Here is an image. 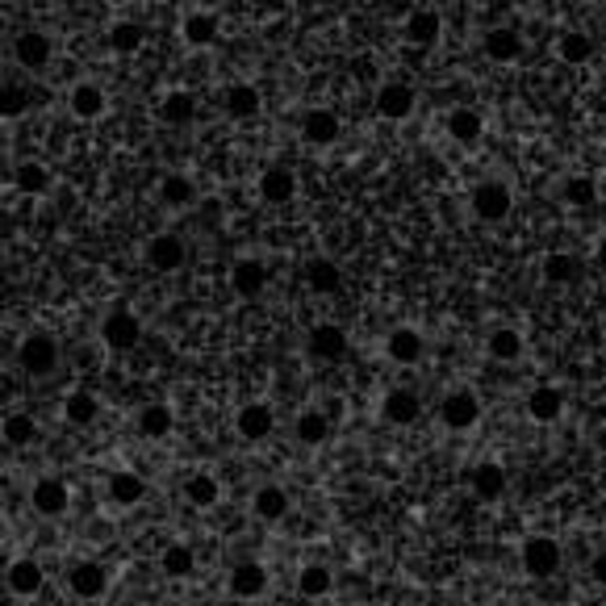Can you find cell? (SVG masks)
Instances as JSON below:
<instances>
[{"label":"cell","mask_w":606,"mask_h":606,"mask_svg":"<svg viewBox=\"0 0 606 606\" xmlns=\"http://www.w3.org/2000/svg\"><path fill=\"white\" fill-rule=\"evenodd\" d=\"M17 364L30 372V377H51L59 368V343L51 331H30L17 343Z\"/></svg>","instance_id":"obj_1"},{"label":"cell","mask_w":606,"mask_h":606,"mask_svg":"<svg viewBox=\"0 0 606 606\" xmlns=\"http://www.w3.org/2000/svg\"><path fill=\"white\" fill-rule=\"evenodd\" d=\"M519 561H523L527 577H552L556 569H561L565 552H561V544H556L552 535H527V540L519 544Z\"/></svg>","instance_id":"obj_2"},{"label":"cell","mask_w":606,"mask_h":606,"mask_svg":"<svg viewBox=\"0 0 606 606\" xmlns=\"http://www.w3.org/2000/svg\"><path fill=\"white\" fill-rule=\"evenodd\" d=\"M439 423H444L448 431H473L481 423V402L473 389H452L444 393V402H439Z\"/></svg>","instance_id":"obj_3"},{"label":"cell","mask_w":606,"mask_h":606,"mask_svg":"<svg viewBox=\"0 0 606 606\" xmlns=\"http://www.w3.org/2000/svg\"><path fill=\"white\" fill-rule=\"evenodd\" d=\"M469 205H473V214L481 222H502L510 209H515V197H510V189L502 180H481L477 189L469 193Z\"/></svg>","instance_id":"obj_4"},{"label":"cell","mask_w":606,"mask_h":606,"mask_svg":"<svg viewBox=\"0 0 606 606\" xmlns=\"http://www.w3.org/2000/svg\"><path fill=\"white\" fill-rule=\"evenodd\" d=\"M30 506L42 519H63L67 506H72V489H67L59 477H38L30 485Z\"/></svg>","instance_id":"obj_5"},{"label":"cell","mask_w":606,"mask_h":606,"mask_svg":"<svg viewBox=\"0 0 606 606\" xmlns=\"http://www.w3.org/2000/svg\"><path fill=\"white\" fill-rule=\"evenodd\" d=\"M268 565L264 561H239L235 569H230L226 577V590L230 598H239V602H251V598H264L268 594Z\"/></svg>","instance_id":"obj_6"},{"label":"cell","mask_w":606,"mask_h":606,"mask_svg":"<svg viewBox=\"0 0 606 606\" xmlns=\"http://www.w3.org/2000/svg\"><path fill=\"white\" fill-rule=\"evenodd\" d=\"M67 590L84 602H97L109 590V569L101 561H76L67 565Z\"/></svg>","instance_id":"obj_7"},{"label":"cell","mask_w":606,"mask_h":606,"mask_svg":"<svg viewBox=\"0 0 606 606\" xmlns=\"http://www.w3.org/2000/svg\"><path fill=\"white\" fill-rule=\"evenodd\" d=\"M143 339V322L130 310H109V318L101 322V343L113 347V352H130Z\"/></svg>","instance_id":"obj_8"},{"label":"cell","mask_w":606,"mask_h":606,"mask_svg":"<svg viewBox=\"0 0 606 606\" xmlns=\"http://www.w3.org/2000/svg\"><path fill=\"white\" fill-rule=\"evenodd\" d=\"M481 51H485V59H489V63L510 67V63H519V59H523L527 42H523V34H519L515 26H494V30H485Z\"/></svg>","instance_id":"obj_9"},{"label":"cell","mask_w":606,"mask_h":606,"mask_svg":"<svg viewBox=\"0 0 606 606\" xmlns=\"http://www.w3.org/2000/svg\"><path fill=\"white\" fill-rule=\"evenodd\" d=\"M385 356H389L393 364H402V368L418 364V360L427 356L423 331H418V326H393V331L385 335Z\"/></svg>","instance_id":"obj_10"},{"label":"cell","mask_w":606,"mask_h":606,"mask_svg":"<svg viewBox=\"0 0 606 606\" xmlns=\"http://www.w3.org/2000/svg\"><path fill=\"white\" fill-rule=\"evenodd\" d=\"M414 105H418L414 88L402 80H385L377 88V118H385V122H406L414 113Z\"/></svg>","instance_id":"obj_11"},{"label":"cell","mask_w":606,"mask_h":606,"mask_svg":"<svg viewBox=\"0 0 606 606\" xmlns=\"http://www.w3.org/2000/svg\"><path fill=\"white\" fill-rule=\"evenodd\" d=\"M523 410H527V418H531V423H540V427H552L556 418L565 414V389H561V385H535V389L527 393Z\"/></svg>","instance_id":"obj_12"},{"label":"cell","mask_w":606,"mask_h":606,"mask_svg":"<svg viewBox=\"0 0 606 606\" xmlns=\"http://www.w3.org/2000/svg\"><path fill=\"white\" fill-rule=\"evenodd\" d=\"M51 55H55L51 34H42V30H21V34L13 38V59H17L21 67H30V72H42V67L51 63Z\"/></svg>","instance_id":"obj_13"},{"label":"cell","mask_w":606,"mask_h":606,"mask_svg":"<svg viewBox=\"0 0 606 606\" xmlns=\"http://www.w3.org/2000/svg\"><path fill=\"white\" fill-rule=\"evenodd\" d=\"M289 510H293V498H289L285 485H260L251 494V515L260 523H281Z\"/></svg>","instance_id":"obj_14"},{"label":"cell","mask_w":606,"mask_h":606,"mask_svg":"<svg viewBox=\"0 0 606 606\" xmlns=\"http://www.w3.org/2000/svg\"><path fill=\"white\" fill-rule=\"evenodd\" d=\"M276 427V414L268 402H247L239 414H235V431L247 439V444H260V439H268Z\"/></svg>","instance_id":"obj_15"},{"label":"cell","mask_w":606,"mask_h":606,"mask_svg":"<svg viewBox=\"0 0 606 606\" xmlns=\"http://www.w3.org/2000/svg\"><path fill=\"white\" fill-rule=\"evenodd\" d=\"M67 109H72V118H80V122H97L109 109V97H105L101 84L84 80V84H76L72 92H67Z\"/></svg>","instance_id":"obj_16"},{"label":"cell","mask_w":606,"mask_h":606,"mask_svg":"<svg viewBox=\"0 0 606 606\" xmlns=\"http://www.w3.org/2000/svg\"><path fill=\"white\" fill-rule=\"evenodd\" d=\"M310 356L314 360H326V364H335L347 356V335H343V326L335 322H318L310 326Z\"/></svg>","instance_id":"obj_17"},{"label":"cell","mask_w":606,"mask_h":606,"mask_svg":"<svg viewBox=\"0 0 606 606\" xmlns=\"http://www.w3.org/2000/svg\"><path fill=\"white\" fill-rule=\"evenodd\" d=\"M230 289H235L239 297H260L268 289V268L264 260H255V255H243V260H235V268H230Z\"/></svg>","instance_id":"obj_18"},{"label":"cell","mask_w":606,"mask_h":606,"mask_svg":"<svg viewBox=\"0 0 606 606\" xmlns=\"http://www.w3.org/2000/svg\"><path fill=\"white\" fill-rule=\"evenodd\" d=\"M184 260H189V247H184L180 235H155L147 243V264L155 272H176V268H184Z\"/></svg>","instance_id":"obj_19"},{"label":"cell","mask_w":606,"mask_h":606,"mask_svg":"<svg viewBox=\"0 0 606 606\" xmlns=\"http://www.w3.org/2000/svg\"><path fill=\"white\" fill-rule=\"evenodd\" d=\"M381 414L393 427H410V423H418V414H423V398L410 389H389L381 398Z\"/></svg>","instance_id":"obj_20"},{"label":"cell","mask_w":606,"mask_h":606,"mask_svg":"<svg viewBox=\"0 0 606 606\" xmlns=\"http://www.w3.org/2000/svg\"><path fill=\"white\" fill-rule=\"evenodd\" d=\"M222 109H226L230 122H251L255 113L264 109V97H260V88H255V84H230L226 97H222Z\"/></svg>","instance_id":"obj_21"},{"label":"cell","mask_w":606,"mask_h":606,"mask_svg":"<svg viewBox=\"0 0 606 606\" xmlns=\"http://www.w3.org/2000/svg\"><path fill=\"white\" fill-rule=\"evenodd\" d=\"M406 42L410 46H418V51H427V46H435L439 42V34H444V17H439L435 9H414L410 17H406Z\"/></svg>","instance_id":"obj_22"},{"label":"cell","mask_w":606,"mask_h":606,"mask_svg":"<svg viewBox=\"0 0 606 606\" xmlns=\"http://www.w3.org/2000/svg\"><path fill=\"white\" fill-rule=\"evenodd\" d=\"M260 197L268 205H285L297 197V176L285 168V163H272V168L260 172Z\"/></svg>","instance_id":"obj_23"},{"label":"cell","mask_w":606,"mask_h":606,"mask_svg":"<svg viewBox=\"0 0 606 606\" xmlns=\"http://www.w3.org/2000/svg\"><path fill=\"white\" fill-rule=\"evenodd\" d=\"M339 118L331 109H310L306 118H301V138H306L310 147H331V143H339Z\"/></svg>","instance_id":"obj_24"},{"label":"cell","mask_w":606,"mask_h":606,"mask_svg":"<svg viewBox=\"0 0 606 606\" xmlns=\"http://www.w3.org/2000/svg\"><path fill=\"white\" fill-rule=\"evenodd\" d=\"M5 586H9V594H17V598H34V594L42 590V565L30 561V556L9 561V565H5Z\"/></svg>","instance_id":"obj_25"},{"label":"cell","mask_w":606,"mask_h":606,"mask_svg":"<svg viewBox=\"0 0 606 606\" xmlns=\"http://www.w3.org/2000/svg\"><path fill=\"white\" fill-rule=\"evenodd\" d=\"M180 38L189 42L193 51H201V46H214V38H218V13H209V9L184 13V21H180Z\"/></svg>","instance_id":"obj_26"},{"label":"cell","mask_w":606,"mask_h":606,"mask_svg":"<svg viewBox=\"0 0 606 606\" xmlns=\"http://www.w3.org/2000/svg\"><path fill=\"white\" fill-rule=\"evenodd\" d=\"M193 118H197V97L189 88L163 92V101H159V122L163 126H189Z\"/></svg>","instance_id":"obj_27"},{"label":"cell","mask_w":606,"mask_h":606,"mask_svg":"<svg viewBox=\"0 0 606 606\" xmlns=\"http://www.w3.org/2000/svg\"><path fill=\"white\" fill-rule=\"evenodd\" d=\"M469 485H473L477 502H498L506 494V469L498 460H481L473 469V477H469Z\"/></svg>","instance_id":"obj_28"},{"label":"cell","mask_w":606,"mask_h":606,"mask_svg":"<svg viewBox=\"0 0 606 606\" xmlns=\"http://www.w3.org/2000/svg\"><path fill=\"white\" fill-rule=\"evenodd\" d=\"M448 134H452V143L473 147L477 138L485 134V118H481V109H473V105H456V109L448 113Z\"/></svg>","instance_id":"obj_29"},{"label":"cell","mask_w":606,"mask_h":606,"mask_svg":"<svg viewBox=\"0 0 606 606\" xmlns=\"http://www.w3.org/2000/svg\"><path fill=\"white\" fill-rule=\"evenodd\" d=\"M105 494H109V502H113V506H138V502L147 498V481L138 477V473H130V469L109 473Z\"/></svg>","instance_id":"obj_30"},{"label":"cell","mask_w":606,"mask_h":606,"mask_svg":"<svg viewBox=\"0 0 606 606\" xmlns=\"http://www.w3.org/2000/svg\"><path fill=\"white\" fill-rule=\"evenodd\" d=\"M306 285H310V293H318V297H331V293L343 289V268H339L335 260H326V255H318V260L306 264Z\"/></svg>","instance_id":"obj_31"},{"label":"cell","mask_w":606,"mask_h":606,"mask_svg":"<svg viewBox=\"0 0 606 606\" xmlns=\"http://www.w3.org/2000/svg\"><path fill=\"white\" fill-rule=\"evenodd\" d=\"M159 573L172 581H189L197 573V552L189 544H168L159 552Z\"/></svg>","instance_id":"obj_32"},{"label":"cell","mask_w":606,"mask_h":606,"mask_svg":"<svg viewBox=\"0 0 606 606\" xmlns=\"http://www.w3.org/2000/svg\"><path fill=\"white\" fill-rule=\"evenodd\" d=\"M485 352L498 364H515V360H523V335L515 331V326H498V331H489Z\"/></svg>","instance_id":"obj_33"},{"label":"cell","mask_w":606,"mask_h":606,"mask_svg":"<svg viewBox=\"0 0 606 606\" xmlns=\"http://www.w3.org/2000/svg\"><path fill=\"white\" fill-rule=\"evenodd\" d=\"M63 418L72 427H92L101 418V398L97 393H88V389H76V393H67V402H63Z\"/></svg>","instance_id":"obj_34"},{"label":"cell","mask_w":606,"mask_h":606,"mask_svg":"<svg viewBox=\"0 0 606 606\" xmlns=\"http://www.w3.org/2000/svg\"><path fill=\"white\" fill-rule=\"evenodd\" d=\"M293 435H297V444L322 448L326 439H331V418H326L322 410H301L297 423H293Z\"/></svg>","instance_id":"obj_35"},{"label":"cell","mask_w":606,"mask_h":606,"mask_svg":"<svg viewBox=\"0 0 606 606\" xmlns=\"http://www.w3.org/2000/svg\"><path fill=\"white\" fill-rule=\"evenodd\" d=\"M184 498H189L197 510H214L222 502V481L214 473H193L184 477Z\"/></svg>","instance_id":"obj_36"},{"label":"cell","mask_w":606,"mask_h":606,"mask_svg":"<svg viewBox=\"0 0 606 606\" xmlns=\"http://www.w3.org/2000/svg\"><path fill=\"white\" fill-rule=\"evenodd\" d=\"M594 51H598V46H594V38L586 30H565L561 38H556V55H561V63H569V67L590 63Z\"/></svg>","instance_id":"obj_37"},{"label":"cell","mask_w":606,"mask_h":606,"mask_svg":"<svg viewBox=\"0 0 606 606\" xmlns=\"http://www.w3.org/2000/svg\"><path fill=\"white\" fill-rule=\"evenodd\" d=\"M297 590L306 594V598H326V594L335 590V573H331V565H322V561L301 565V569H297Z\"/></svg>","instance_id":"obj_38"},{"label":"cell","mask_w":606,"mask_h":606,"mask_svg":"<svg viewBox=\"0 0 606 606\" xmlns=\"http://www.w3.org/2000/svg\"><path fill=\"white\" fill-rule=\"evenodd\" d=\"M13 184L26 197H42L46 189H51V168L38 163V159H26V163H17V168H13Z\"/></svg>","instance_id":"obj_39"},{"label":"cell","mask_w":606,"mask_h":606,"mask_svg":"<svg viewBox=\"0 0 606 606\" xmlns=\"http://www.w3.org/2000/svg\"><path fill=\"white\" fill-rule=\"evenodd\" d=\"M577 272H581V264H577V255H569V251H548L544 264H540V276L548 285H573Z\"/></svg>","instance_id":"obj_40"},{"label":"cell","mask_w":606,"mask_h":606,"mask_svg":"<svg viewBox=\"0 0 606 606\" xmlns=\"http://www.w3.org/2000/svg\"><path fill=\"white\" fill-rule=\"evenodd\" d=\"M159 201L172 205V209L193 205V201H197V184H193V176H184V172L163 176V180H159Z\"/></svg>","instance_id":"obj_41"},{"label":"cell","mask_w":606,"mask_h":606,"mask_svg":"<svg viewBox=\"0 0 606 606\" xmlns=\"http://www.w3.org/2000/svg\"><path fill=\"white\" fill-rule=\"evenodd\" d=\"M105 42H109L113 55H134L138 46L147 42V30L138 26V21H113L109 34H105Z\"/></svg>","instance_id":"obj_42"},{"label":"cell","mask_w":606,"mask_h":606,"mask_svg":"<svg viewBox=\"0 0 606 606\" xmlns=\"http://www.w3.org/2000/svg\"><path fill=\"white\" fill-rule=\"evenodd\" d=\"M172 427H176L172 406L155 402V406H143V410H138V435H147V439H163V435H172Z\"/></svg>","instance_id":"obj_43"},{"label":"cell","mask_w":606,"mask_h":606,"mask_svg":"<svg viewBox=\"0 0 606 606\" xmlns=\"http://www.w3.org/2000/svg\"><path fill=\"white\" fill-rule=\"evenodd\" d=\"M561 197H565V205H573V209H594L598 205V180L594 176H565V184H561Z\"/></svg>","instance_id":"obj_44"},{"label":"cell","mask_w":606,"mask_h":606,"mask_svg":"<svg viewBox=\"0 0 606 606\" xmlns=\"http://www.w3.org/2000/svg\"><path fill=\"white\" fill-rule=\"evenodd\" d=\"M5 444L9 448H30L34 444V435H38V423L26 414V410H13V414H5Z\"/></svg>","instance_id":"obj_45"},{"label":"cell","mask_w":606,"mask_h":606,"mask_svg":"<svg viewBox=\"0 0 606 606\" xmlns=\"http://www.w3.org/2000/svg\"><path fill=\"white\" fill-rule=\"evenodd\" d=\"M26 109H30V92L21 88V84H5V92H0V113H5V122L21 118Z\"/></svg>","instance_id":"obj_46"},{"label":"cell","mask_w":606,"mask_h":606,"mask_svg":"<svg viewBox=\"0 0 606 606\" xmlns=\"http://www.w3.org/2000/svg\"><path fill=\"white\" fill-rule=\"evenodd\" d=\"M590 581L606 590V552H594V556H590Z\"/></svg>","instance_id":"obj_47"},{"label":"cell","mask_w":606,"mask_h":606,"mask_svg":"<svg viewBox=\"0 0 606 606\" xmlns=\"http://www.w3.org/2000/svg\"><path fill=\"white\" fill-rule=\"evenodd\" d=\"M594 260H598V268H602V272H606V235H602V239H598V251H594Z\"/></svg>","instance_id":"obj_48"}]
</instances>
